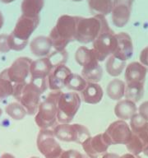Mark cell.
I'll use <instances>...</instances> for the list:
<instances>
[{
    "label": "cell",
    "mask_w": 148,
    "mask_h": 158,
    "mask_svg": "<svg viewBox=\"0 0 148 158\" xmlns=\"http://www.w3.org/2000/svg\"><path fill=\"white\" fill-rule=\"evenodd\" d=\"M110 31L105 16L95 15L87 18L76 17L75 40L82 44H89L101 34Z\"/></svg>",
    "instance_id": "cell-1"
},
{
    "label": "cell",
    "mask_w": 148,
    "mask_h": 158,
    "mask_svg": "<svg viewBox=\"0 0 148 158\" xmlns=\"http://www.w3.org/2000/svg\"><path fill=\"white\" fill-rule=\"evenodd\" d=\"M146 69L138 62L128 64L125 69V96L127 100L138 102L144 95Z\"/></svg>",
    "instance_id": "cell-2"
},
{
    "label": "cell",
    "mask_w": 148,
    "mask_h": 158,
    "mask_svg": "<svg viewBox=\"0 0 148 158\" xmlns=\"http://www.w3.org/2000/svg\"><path fill=\"white\" fill-rule=\"evenodd\" d=\"M76 17L63 15L49 33V38L55 50H64L67 45L75 40Z\"/></svg>",
    "instance_id": "cell-3"
},
{
    "label": "cell",
    "mask_w": 148,
    "mask_h": 158,
    "mask_svg": "<svg viewBox=\"0 0 148 158\" xmlns=\"http://www.w3.org/2000/svg\"><path fill=\"white\" fill-rule=\"evenodd\" d=\"M43 93L41 89L31 81L13 84L12 96L24 107L29 115L36 114Z\"/></svg>",
    "instance_id": "cell-4"
},
{
    "label": "cell",
    "mask_w": 148,
    "mask_h": 158,
    "mask_svg": "<svg viewBox=\"0 0 148 158\" xmlns=\"http://www.w3.org/2000/svg\"><path fill=\"white\" fill-rule=\"evenodd\" d=\"M62 91H53L39 104L35 121L40 129H50L56 124L57 101Z\"/></svg>",
    "instance_id": "cell-5"
},
{
    "label": "cell",
    "mask_w": 148,
    "mask_h": 158,
    "mask_svg": "<svg viewBox=\"0 0 148 158\" xmlns=\"http://www.w3.org/2000/svg\"><path fill=\"white\" fill-rule=\"evenodd\" d=\"M81 104V96L76 92H61L57 101V119L61 123L72 121Z\"/></svg>",
    "instance_id": "cell-6"
},
{
    "label": "cell",
    "mask_w": 148,
    "mask_h": 158,
    "mask_svg": "<svg viewBox=\"0 0 148 158\" xmlns=\"http://www.w3.org/2000/svg\"><path fill=\"white\" fill-rule=\"evenodd\" d=\"M55 138L62 142L82 144L85 141L91 137L90 131L86 126L74 123H61L55 126L53 129Z\"/></svg>",
    "instance_id": "cell-7"
},
{
    "label": "cell",
    "mask_w": 148,
    "mask_h": 158,
    "mask_svg": "<svg viewBox=\"0 0 148 158\" xmlns=\"http://www.w3.org/2000/svg\"><path fill=\"white\" fill-rule=\"evenodd\" d=\"M36 145L39 152L45 158L58 157L64 151L51 129H40L37 136Z\"/></svg>",
    "instance_id": "cell-8"
},
{
    "label": "cell",
    "mask_w": 148,
    "mask_h": 158,
    "mask_svg": "<svg viewBox=\"0 0 148 158\" xmlns=\"http://www.w3.org/2000/svg\"><path fill=\"white\" fill-rule=\"evenodd\" d=\"M103 137L109 146L127 145L132 138V131L125 121L117 120L109 126L103 133Z\"/></svg>",
    "instance_id": "cell-9"
},
{
    "label": "cell",
    "mask_w": 148,
    "mask_h": 158,
    "mask_svg": "<svg viewBox=\"0 0 148 158\" xmlns=\"http://www.w3.org/2000/svg\"><path fill=\"white\" fill-rule=\"evenodd\" d=\"M31 63L32 60L28 57H20L3 71L12 84L24 83L27 82V78L31 76Z\"/></svg>",
    "instance_id": "cell-10"
},
{
    "label": "cell",
    "mask_w": 148,
    "mask_h": 158,
    "mask_svg": "<svg viewBox=\"0 0 148 158\" xmlns=\"http://www.w3.org/2000/svg\"><path fill=\"white\" fill-rule=\"evenodd\" d=\"M94 53L99 62L105 60L108 57L113 54L117 45L116 34L111 30L110 31L105 32L99 35L93 42Z\"/></svg>",
    "instance_id": "cell-11"
},
{
    "label": "cell",
    "mask_w": 148,
    "mask_h": 158,
    "mask_svg": "<svg viewBox=\"0 0 148 158\" xmlns=\"http://www.w3.org/2000/svg\"><path fill=\"white\" fill-rule=\"evenodd\" d=\"M39 24V17H31L22 14L11 34L20 41L28 43V40Z\"/></svg>",
    "instance_id": "cell-12"
},
{
    "label": "cell",
    "mask_w": 148,
    "mask_h": 158,
    "mask_svg": "<svg viewBox=\"0 0 148 158\" xmlns=\"http://www.w3.org/2000/svg\"><path fill=\"white\" fill-rule=\"evenodd\" d=\"M134 0H113L111 11L112 21L117 27H125L130 19Z\"/></svg>",
    "instance_id": "cell-13"
},
{
    "label": "cell",
    "mask_w": 148,
    "mask_h": 158,
    "mask_svg": "<svg viewBox=\"0 0 148 158\" xmlns=\"http://www.w3.org/2000/svg\"><path fill=\"white\" fill-rule=\"evenodd\" d=\"M81 145L89 158H101L107 153L109 147L104 138L103 133L90 137Z\"/></svg>",
    "instance_id": "cell-14"
},
{
    "label": "cell",
    "mask_w": 148,
    "mask_h": 158,
    "mask_svg": "<svg viewBox=\"0 0 148 158\" xmlns=\"http://www.w3.org/2000/svg\"><path fill=\"white\" fill-rule=\"evenodd\" d=\"M72 73L66 65H60L54 68L47 77L48 88L53 91H60L66 86L67 81Z\"/></svg>",
    "instance_id": "cell-15"
},
{
    "label": "cell",
    "mask_w": 148,
    "mask_h": 158,
    "mask_svg": "<svg viewBox=\"0 0 148 158\" xmlns=\"http://www.w3.org/2000/svg\"><path fill=\"white\" fill-rule=\"evenodd\" d=\"M130 128L142 143V152L148 156V122L139 114H136L130 119Z\"/></svg>",
    "instance_id": "cell-16"
},
{
    "label": "cell",
    "mask_w": 148,
    "mask_h": 158,
    "mask_svg": "<svg viewBox=\"0 0 148 158\" xmlns=\"http://www.w3.org/2000/svg\"><path fill=\"white\" fill-rule=\"evenodd\" d=\"M117 45L113 56L122 61H127L133 54V44L130 35L126 32L116 34Z\"/></svg>",
    "instance_id": "cell-17"
},
{
    "label": "cell",
    "mask_w": 148,
    "mask_h": 158,
    "mask_svg": "<svg viewBox=\"0 0 148 158\" xmlns=\"http://www.w3.org/2000/svg\"><path fill=\"white\" fill-rule=\"evenodd\" d=\"M54 69L47 57L32 61L31 65V81H46L47 77Z\"/></svg>",
    "instance_id": "cell-18"
},
{
    "label": "cell",
    "mask_w": 148,
    "mask_h": 158,
    "mask_svg": "<svg viewBox=\"0 0 148 158\" xmlns=\"http://www.w3.org/2000/svg\"><path fill=\"white\" fill-rule=\"evenodd\" d=\"M52 47L53 45L50 39L44 35L36 36L30 43V49L31 54L40 58L48 56L50 54Z\"/></svg>",
    "instance_id": "cell-19"
},
{
    "label": "cell",
    "mask_w": 148,
    "mask_h": 158,
    "mask_svg": "<svg viewBox=\"0 0 148 158\" xmlns=\"http://www.w3.org/2000/svg\"><path fill=\"white\" fill-rule=\"evenodd\" d=\"M104 91L101 86L98 83H87L86 88L81 92L82 101L89 105L100 103L103 98Z\"/></svg>",
    "instance_id": "cell-20"
},
{
    "label": "cell",
    "mask_w": 148,
    "mask_h": 158,
    "mask_svg": "<svg viewBox=\"0 0 148 158\" xmlns=\"http://www.w3.org/2000/svg\"><path fill=\"white\" fill-rule=\"evenodd\" d=\"M75 59L76 63L82 67V69H88L99 64L98 59L93 49L85 46H81L77 49L75 54Z\"/></svg>",
    "instance_id": "cell-21"
},
{
    "label": "cell",
    "mask_w": 148,
    "mask_h": 158,
    "mask_svg": "<svg viewBox=\"0 0 148 158\" xmlns=\"http://www.w3.org/2000/svg\"><path fill=\"white\" fill-rule=\"evenodd\" d=\"M138 111V107L136 104L129 100H123L118 101L114 107V114L121 120L131 119L133 115H135Z\"/></svg>",
    "instance_id": "cell-22"
},
{
    "label": "cell",
    "mask_w": 148,
    "mask_h": 158,
    "mask_svg": "<svg viewBox=\"0 0 148 158\" xmlns=\"http://www.w3.org/2000/svg\"><path fill=\"white\" fill-rule=\"evenodd\" d=\"M44 4V0H23L21 6L22 15L31 17H39Z\"/></svg>",
    "instance_id": "cell-23"
},
{
    "label": "cell",
    "mask_w": 148,
    "mask_h": 158,
    "mask_svg": "<svg viewBox=\"0 0 148 158\" xmlns=\"http://www.w3.org/2000/svg\"><path fill=\"white\" fill-rule=\"evenodd\" d=\"M91 12L95 15H106L111 13L113 7L112 0H88Z\"/></svg>",
    "instance_id": "cell-24"
},
{
    "label": "cell",
    "mask_w": 148,
    "mask_h": 158,
    "mask_svg": "<svg viewBox=\"0 0 148 158\" xmlns=\"http://www.w3.org/2000/svg\"><path fill=\"white\" fill-rule=\"evenodd\" d=\"M107 95L113 101H119L125 94V82L119 79H114L108 84L106 88Z\"/></svg>",
    "instance_id": "cell-25"
},
{
    "label": "cell",
    "mask_w": 148,
    "mask_h": 158,
    "mask_svg": "<svg viewBox=\"0 0 148 158\" xmlns=\"http://www.w3.org/2000/svg\"><path fill=\"white\" fill-rule=\"evenodd\" d=\"M126 66V62L119 60L113 55L109 57L106 62L105 69L110 76L117 77L119 76Z\"/></svg>",
    "instance_id": "cell-26"
},
{
    "label": "cell",
    "mask_w": 148,
    "mask_h": 158,
    "mask_svg": "<svg viewBox=\"0 0 148 158\" xmlns=\"http://www.w3.org/2000/svg\"><path fill=\"white\" fill-rule=\"evenodd\" d=\"M81 76L89 83H97L102 78L103 69L100 64L90 69H82Z\"/></svg>",
    "instance_id": "cell-27"
},
{
    "label": "cell",
    "mask_w": 148,
    "mask_h": 158,
    "mask_svg": "<svg viewBox=\"0 0 148 158\" xmlns=\"http://www.w3.org/2000/svg\"><path fill=\"white\" fill-rule=\"evenodd\" d=\"M5 112L15 120H21L27 115V111L19 102H12L5 107Z\"/></svg>",
    "instance_id": "cell-28"
},
{
    "label": "cell",
    "mask_w": 148,
    "mask_h": 158,
    "mask_svg": "<svg viewBox=\"0 0 148 158\" xmlns=\"http://www.w3.org/2000/svg\"><path fill=\"white\" fill-rule=\"evenodd\" d=\"M13 93V84L8 80L4 71L0 73V102Z\"/></svg>",
    "instance_id": "cell-29"
},
{
    "label": "cell",
    "mask_w": 148,
    "mask_h": 158,
    "mask_svg": "<svg viewBox=\"0 0 148 158\" xmlns=\"http://www.w3.org/2000/svg\"><path fill=\"white\" fill-rule=\"evenodd\" d=\"M87 83L88 82L81 75L72 73L67 81L66 87H68L69 90H72V91L81 92L84 89L86 88Z\"/></svg>",
    "instance_id": "cell-30"
},
{
    "label": "cell",
    "mask_w": 148,
    "mask_h": 158,
    "mask_svg": "<svg viewBox=\"0 0 148 158\" xmlns=\"http://www.w3.org/2000/svg\"><path fill=\"white\" fill-rule=\"evenodd\" d=\"M53 68H56L60 65H65L68 59V53L66 49L64 50H54L47 56Z\"/></svg>",
    "instance_id": "cell-31"
},
{
    "label": "cell",
    "mask_w": 148,
    "mask_h": 158,
    "mask_svg": "<svg viewBox=\"0 0 148 158\" xmlns=\"http://www.w3.org/2000/svg\"><path fill=\"white\" fill-rule=\"evenodd\" d=\"M126 146H127L128 152L131 154L139 155L140 153L142 152L143 148L142 145V143L139 140V138L135 134H133V133H132V138H131L130 141L128 142V143Z\"/></svg>",
    "instance_id": "cell-32"
},
{
    "label": "cell",
    "mask_w": 148,
    "mask_h": 158,
    "mask_svg": "<svg viewBox=\"0 0 148 158\" xmlns=\"http://www.w3.org/2000/svg\"><path fill=\"white\" fill-rule=\"evenodd\" d=\"M83 154L79 152L76 150H68V151H63L60 155L56 158H86Z\"/></svg>",
    "instance_id": "cell-33"
},
{
    "label": "cell",
    "mask_w": 148,
    "mask_h": 158,
    "mask_svg": "<svg viewBox=\"0 0 148 158\" xmlns=\"http://www.w3.org/2000/svg\"><path fill=\"white\" fill-rule=\"evenodd\" d=\"M10 51L8 44H7V35H0V53H7Z\"/></svg>",
    "instance_id": "cell-34"
},
{
    "label": "cell",
    "mask_w": 148,
    "mask_h": 158,
    "mask_svg": "<svg viewBox=\"0 0 148 158\" xmlns=\"http://www.w3.org/2000/svg\"><path fill=\"white\" fill-rule=\"evenodd\" d=\"M138 114L148 122V101L141 104L138 108Z\"/></svg>",
    "instance_id": "cell-35"
},
{
    "label": "cell",
    "mask_w": 148,
    "mask_h": 158,
    "mask_svg": "<svg viewBox=\"0 0 148 158\" xmlns=\"http://www.w3.org/2000/svg\"><path fill=\"white\" fill-rule=\"evenodd\" d=\"M140 62L148 72V46L145 47L140 54Z\"/></svg>",
    "instance_id": "cell-36"
},
{
    "label": "cell",
    "mask_w": 148,
    "mask_h": 158,
    "mask_svg": "<svg viewBox=\"0 0 148 158\" xmlns=\"http://www.w3.org/2000/svg\"><path fill=\"white\" fill-rule=\"evenodd\" d=\"M119 158H142L139 155H133L131 153H127L124 155L119 156Z\"/></svg>",
    "instance_id": "cell-37"
},
{
    "label": "cell",
    "mask_w": 148,
    "mask_h": 158,
    "mask_svg": "<svg viewBox=\"0 0 148 158\" xmlns=\"http://www.w3.org/2000/svg\"><path fill=\"white\" fill-rule=\"evenodd\" d=\"M101 158H119V156L116 153H106Z\"/></svg>",
    "instance_id": "cell-38"
},
{
    "label": "cell",
    "mask_w": 148,
    "mask_h": 158,
    "mask_svg": "<svg viewBox=\"0 0 148 158\" xmlns=\"http://www.w3.org/2000/svg\"><path fill=\"white\" fill-rule=\"evenodd\" d=\"M0 158H16L13 155H12V154H10V153H3L1 156H0Z\"/></svg>",
    "instance_id": "cell-39"
},
{
    "label": "cell",
    "mask_w": 148,
    "mask_h": 158,
    "mask_svg": "<svg viewBox=\"0 0 148 158\" xmlns=\"http://www.w3.org/2000/svg\"><path fill=\"white\" fill-rule=\"evenodd\" d=\"M3 23H4V18H3V16H2V12H0V29H1L2 27V26H3Z\"/></svg>",
    "instance_id": "cell-40"
},
{
    "label": "cell",
    "mask_w": 148,
    "mask_h": 158,
    "mask_svg": "<svg viewBox=\"0 0 148 158\" xmlns=\"http://www.w3.org/2000/svg\"><path fill=\"white\" fill-rule=\"evenodd\" d=\"M0 1L2 2H4V3H10V2H13L15 0H0Z\"/></svg>",
    "instance_id": "cell-41"
},
{
    "label": "cell",
    "mask_w": 148,
    "mask_h": 158,
    "mask_svg": "<svg viewBox=\"0 0 148 158\" xmlns=\"http://www.w3.org/2000/svg\"><path fill=\"white\" fill-rule=\"evenodd\" d=\"M2 109L0 108V117H1V115H2Z\"/></svg>",
    "instance_id": "cell-42"
},
{
    "label": "cell",
    "mask_w": 148,
    "mask_h": 158,
    "mask_svg": "<svg viewBox=\"0 0 148 158\" xmlns=\"http://www.w3.org/2000/svg\"><path fill=\"white\" fill-rule=\"evenodd\" d=\"M72 1H75V2H79V1H82V0H72Z\"/></svg>",
    "instance_id": "cell-43"
},
{
    "label": "cell",
    "mask_w": 148,
    "mask_h": 158,
    "mask_svg": "<svg viewBox=\"0 0 148 158\" xmlns=\"http://www.w3.org/2000/svg\"><path fill=\"white\" fill-rule=\"evenodd\" d=\"M30 158H39V157H36V156H32V157H30Z\"/></svg>",
    "instance_id": "cell-44"
},
{
    "label": "cell",
    "mask_w": 148,
    "mask_h": 158,
    "mask_svg": "<svg viewBox=\"0 0 148 158\" xmlns=\"http://www.w3.org/2000/svg\"><path fill=\"white\" fill-rule=\"evenodd\" d=\"M86 158H89V157H88V156H87V157H86Z\"/></svg>",
    "instance_id": "cell-45"
}]
</instances>
